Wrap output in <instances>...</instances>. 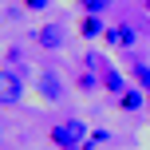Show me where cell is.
I'll use <instances>...</instances> for the list:
<instances>
[{"mask_svg":"<svg viewBox=\"0 0 150 150\" xmlns=\"http://www.w3.org/2000/svg\"><path fill=\"white\" fill-rule=\"evenodd\" d=\"M40 95H44L47 103H55V99L63 95V87H59V75H55V71H44V75H40Z\"/></svg>","mask_w":150,"mask_h":150,"instance_id":"cell-5","label":"cell"},{"mask_svg":"<svg viewBox=\"0 0 150 150\" xmlns=\"http://www.w3.org/2000/svg\"><path fill=\"white\" fill-rule=\"evenodd\" d=\"M146 95H150V91H134V87H127V91L119 95V107H122V111H142V107H146Z\"/></svg>","mask_w":150,"mask_h":150,"instance_id":"cell-6","label":"cell"},{"mask_svg":"<svg viewBox=\"0 0 150 150\" xmlns=\"http://www.w3.org/2000/svg\"><path fill=\"white\" fill-rule=\"evenodd\" d=\"M142 8H146V12H150V0H142Z\"/></svg>","mask_w":150,"mask_h":150,"instance_id":"cell-12","label":"cell"},{"mask_svg":"<svg viewBox=\"0 0 150 150\" xmlns=\"http://www.w3.org/2000/svg\"><path fill=\"white\" fill-rule=\"evenodd\" d=\"M24 99V79L16 71H0V103L4 107H16Z\"/></svg>","mask_w":150,"mask_h":150,"instance_id":"cell-2","label":"cell"},{"mask_svg":"<svg viewBox=\"0 0 150 150\" xmlns=\"http://www.w3.org/2000/svg\"><path fill=\"white\" fill-rule=\"evenodd\" d=\"M134 79H138V83H142V87L150 91V67H146V63H134Z\"/></svg>","mask_w":150,"mask_h":150,"instance_id":"cell-9","label":"cell"},{"mask_svg":"<svg viewBox=\"0 0 150 150\" xmlns=\"http://www.w3.org/2000/svg\"><path fill=\"white\" fill-rule=\"evenodd\" d=\"M146 103H150V99H146Z\"/></svg>","mask_w":150,"mask_h":150,"instance_id":"cell-13","label":"cell"},{"mask_svg":"<svg viewBox=\"0 0 150 150\" xmlns=\"http://www.w3.org/2000/svg\"><path fill=\"white\" fill-rule=\"evenodd\" d=\"M79 32H83V36H87V40H95V36H103L107 28H103V20H99V16H87V20L79 24Z\"/></svg>","mask_w":150,"mask_h":150,"instance_id":"cell-8","label":"cell"},{"mask_svg":"<svg viewBox=\"0 0 150 150\" xmlns=\"http://www.w3.org/2000/svg\"><path fill=\"white\" fill-rule=\"evenodd\" d=\"M107 44H115V47H130L134 44V24H115V28H107Z\"/></svg>","mask_w":150,"mask_h":150,"instance_id":"cell-4","label":"cell"},{"mask_svg":"<svg viewBox=\"0 0 150 150\" xmlns=\"http://www.w3.org/2000/svg\"><path fill=\"white\" fill-rule=\"evenodd\" d=\"M103 87H107V91H119V95H122V91H127V79H122L115 67H107V71H103Z\"/></svg>","mask_w":150,"mask_h":150,"instance_id":"cell-7","label":"cell"},{"mask_svg":"<svg viewBox=\"0 0 150 150\" xmlns=\"http://www.w3.org/2000/svg\"><path fill=\"white\" fill-rule=\"evenodd\" d=\"M36 44L44 47V52H59L63 47V28L59 24H44V28L36 32Z\"/></svg>","mask_w":150,"mask_h":150,"instance_id":"cell-3","label":"cell"},{"mask_svg":"<svg viewBox=\"0 0 150 150\" xmlns=\"http://www.w3.org/2000/svg\"><path fill=\"white\" fill-rule=\"evenodd\" d=\"M111 4V0H83V8H87V16H99L103 8Z\"/></svg>","mask_w":150,"mask_h":150,"instance_id":"cell-10","label":"cell"},{"mask_svg":"<svg viewBox=\"0 0 150 150\" xmlns=\"http://www.w3.org/2000/svg\"><path fill=\"white\" fill-rule=\"evenodd\" d=\"M52 142L59 150H79L87 142V127H83L79 119H67V122H59V127H52Z\"/></svg>","mask_w":150,"mask_h":150,"instance_id":"cell-1","label":"cell"},{"mask_svg":"<svg viewBox=\"0 0 150 150\" xmlns=\"http://www.w3.org/2000/svg\"><path fill=\"white\" fill-rule=\"evenodd\" d=\"M24 8H32V12H44V8H47V0H24Z\"/></svg>","mask_w":150,"mask_h":150,"instance_id":"cell-11","label":"cell"}]
</instances>
